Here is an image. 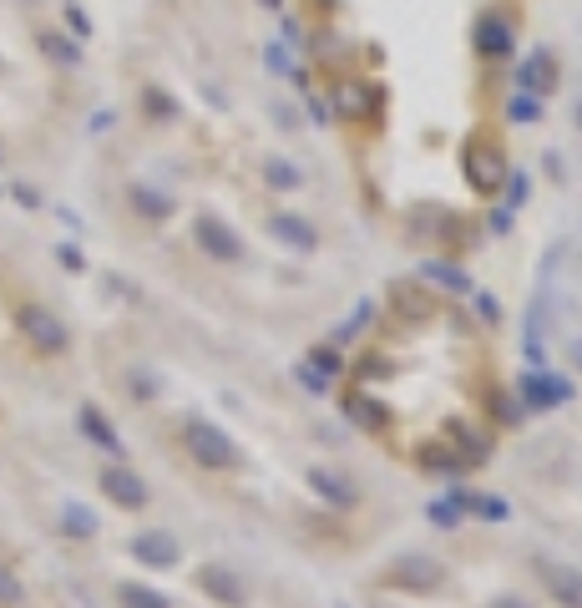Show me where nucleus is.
<instances>
[{"mask_svg":"<svg viewBox=\"0 0 582 608\" xmlns=\"http://www.w3.org/2000/svg\"><path fill=\"white\" fill-rule=\"evenodd\" d=\"M183 446H188L193 462L208 467V472H228V467L238 462V446L228 441V431H218V426H208V421H188V426H183Z\"/></svg>","mask_w":582,"mask_h":608,"instance_id":"nucleus-1","label":"nucleus"},{"mask_svg":"<svg viewBox=\"0 0 582 608\" xmlns=\"http://www.w3.org/2000/svg\"><path fill=\"white\" fill-rule=\"evenodd\" d=\"M441 578H446V568H441L436 558H426V553H400V558L385 568V583L400 588V593H436Z\"/></svg>","mask_w":582,"mask_h":608,"instance_id":"nucleus-2","label":"nucleus"},{"mask_svg":"<svg viewBox=\"0 0 582 608\" xmlns=\"http://www.w3.org/2000/svg\"><path fill=\"white\" fill-rule=\"evenodd\" d=\"M16 330L41 350V355H61L66 345H71V335H66V325L51 315V310H41V304H21L16 310Z\"/></svg>","mask_w":582,"mask_h":608,"instance_id":"nucleus-3","label":"nucleus"},{"mask_svg":"<svg viewBox=\"0 0 582 608\" xmlns=\"http://www.w3.org/2000/svg\"><path fill=\"white\" fill-rule=\"evenodd\" d=\"M517 396L532 411H552V406H567L572 401V380L567 375H552V370H527L517 380Z\"/></svg>","mask_w":582,"mask_h":608,"instance_id":"nucleus-4","label":"nucleus"},{"mask_svg":"<svg viewBox=\"0 0 582 608\" xmlns=\"http://www.w3.org/2000/svg\"><path fill=\"white\" fill-rule=\"evenodd\" d=\"M102 492L117 502V507H127V512H137V507H147V482L132 472V467H122V462H112V467H102Z\"/></svg>","mask_w":582,"mask_h":608,"instance_id":"nucleus-5","label":"nucleus"},{"mask_svg":"<svg viewBox=\"0 0 582 608\" xmlns=\"http://www.w3.org/2000/svg\"><path fill=\"white\" fill-rule=\"evenodd\" d=\"M537 573H542V583L552 588V598L562 603V608H582V568H572V563H537Z\"/></svg>","mask_w":582,"mask_h":608,"instance_id":"nucleus-6","label":"nucleus"},{"mask_svg":"<svg viewBox=\"0 0 582 608\" xmlns=\"http://www.w3.org/2000/svg\"><path fill=\"white\" fill-rule=\"evenodd\" d=\"M132 558L147 568H173L178 563V538L173 532H137L132 538Z\"/></svg>","mask_w":582,"mask_h":608,"instance_id":"nucleus-7","label":"nucleus"},{"mask_svg":"<svg viewBox=\"0 0 582 608\" xmlns=\"http://www.w3.org/2000/svg\"><path fill=\"white\" fill-rule=\"evenodd\" d=\"M304 482H309V492H319L324 502H335V507H350L355 502V482L340 477V472H329V467H309Z\"/></svg>","mask_w":582,"mask_h":608,"instance_id":"nucleus-8","label":"nucleus"},{"mask_svg":"<svg viewBox=\"0 0 582 608\" xmlns=\"http://www.w3.org/2000/svg\"><path fill=\"white\" fill-rule=\"evenodd\" d=\"M466 173H471V183H476L481 193H496V188H502V178H507L502 158H496L491 147H471V158H466Z\"/></svg>","mask_w":582,"mask_h":608,"instance_id":"nucleus-9","label":"nucleus"},{"mask_svg":"<svg viewBox=\"0 0 582 608\" xmlns=\"http://www.w3.org/2000/svg\"><path fill=\"white\" fill-rule=\"evenodd\" d=\"M198 588H203L213 603H228V608H238V603H243V583H238L228 568H218V563H208V568L198 573Z\"/></svg>","mask_w":582,"mask_h":608,"instance_id":"nucleus-10","label":"nucleus"},{"mask_svg":"<svg viewBox=\"0 0 582 608\" xmlns=\"http://www.w3.org/2000/svg\"><path fill=\"white\" fill-rule=\"evenodd\" d=\"M193 234H198V244H203V249H208L213 259H223V264L243 254V244H238V239L228 234V228H223L218 218H198V228H193Z\"/></svg>","mask_w":582,"mask_h":608,"instance_id":"nucleus-11","label":"nucleus"},{"mask_svg":"<svg viewBox=\"0 0 582 608\" xmlns=\"http://www.w3.org/2000/svg\"><path fill=\"white\" fill-rule=\"evenodd\" d=\"M345 416H350L360 431H385V426H390V411H385L380 401H370L365 391H350V396H345Z\"/></svg>","mask_w":582,"mask_h":608,"instance_id":"nucleus-12","label":"nucleus"},{"mask_svg":"<svg viewBox=\"0 0 582 608\" xmlns=\"http://www.w3.org/2000/svg\"><path fill=\"white\" fill-rule=\"evenodd\" d=\"M421 467L426 472H441V477H461L466 472V456L456 446H446V441H426L421 446Z\"/></svg>","mask_w":582,"mask_h":608,"instance_id":"nucleus-13","label":"nucleus"},{"mask_svg":"<svg viewBox=\"0 0 582 608\" xmlns=\"http://www.w3.org/2000/svg\"><path fill=\"white\" fill-rule=\"evenodd\" d=\"M81 431H87V436H92L97 446H107L112 456H122V436L112 431V421H107V416H102L97 406H81Z\"/></svg>","mask_w":582,"mask_h":608,"instance_id":"nucleus-14","label":"nucleus"},{"mask_svg":"<svg viewBox=\"0 0 582 608\" xmlns=\"http://www.w3.org/2000/svg\"><path fill=\"white\" fill-rule=\"evenodd\" d=\"M61 532L66 538H97V512L81 507V502H66L61 507Z\"/></svg>","mask_w":582,"mask_h":608,"instance_id":"nucleus-15","label":"nucleus"},{"mask_svg":"<svg viewBox=\"0 0 582 608\" xmlns=\"http://www.w3.org/2000/svg\"><path fill=\"white\" fill-rule=\"evenodd\" d=\"M446 431H451V441H456V451L466 456V462H486V456H491V441H486V436H471V426L451 421Z\"/></svg>","mask_w":582,"mask_h":608,"instance_id":"nucleus-16","label":"nucleus"},{"mask_svg":"<svg viewBox=\"0 0 582 608\" xmlns=\"http://www.w3.org/2000/svg\"><path fill=\"white\" fill-rule=\"evenodd\" d=\"M117 598H122V608H173L168 593H157V588H147V583H122Z\"/></svg>","mask_w":582,"mask_h":608,"instance_id":"nucleus-17","label":"nucleus"},{"mask_svg":"<svg viewBox=\"0 0 582 608\" xmlns=\"http://www.w3.org/2000/svg\"><path fill=\"white\" fill-rule=\"evenodd\" d=\"M269 228H274L284 244H294V249H314V228H309L304 218H289V213H284V218H274Z\"/></svg>","mask_w":582,"mask_h":608,"instance_id":"nucleus-18","label":"nucleus"},{"mask_svg":"<svg viewBox=\"0 0 582 608\" xmlns=\"http://www.w3.org/2000/svg\"><path fill=\"white\" fill-rule=\"evenodd\" d=\"M132 203H137V213H147V218H168L173 213V198H162V193H152V188H132Z\"/></svg>","mask_w":582,"mask_h":608,"instance_id":"nucleus-19","label":"nucleus"},{"mask_svg":"<svg viewBox=\"0 0 582 608\" xmlns=\"http://www.w3.org/2000/svg\"><path fill=\"white\" fill-rule=\"evenodd\" d=\"M426 279H436V284H446L456 294H471V279L461 269H451V264H426Z\"/></svg>","mask_w":582,"mask_h":608,"instance_id":"nucleus-20","label":"nucleus"},{"mask_svg":"<svg viewBox=\"0 0 582 608\" xmlns=\"http://www.w3.org/2000/svg\"><path fill=\"white\" fill-rule=\"evenodd\" d=\"M426 517H431L436 527H456V522H461V502H456V497H441V502L426 507Z\"/></svg>","mask_w":582,"mask_h":608,"instance_id":"nucleus-21","label":"nucleus"},{"mask_svg":"<svg viewBox=\"0 0 582 608\" xmlns=\"http://www.w3.org/2000/svg\"><path fill=\"white\" fill-rule=\"evenodd\" d=\"M294 380H299V386H304L309 396H324V391H329V380H324V370H314L309 360H304V365H294Z\"/></svg>","mask_w":582,"mask_h":608,"instance_id":"nucleus-22","label":"nucleus"},{"mask_svg":"<svg viewBox=\"0 0 582 608\" xmlns=\"http://www.w3.org/2000/svg\"><path fill=\"white\" fill-rule=\"evenodd\" d=\"M264 173H269V183H274V188H299V173H294L284 158H269V168H264Z\"/></svg>","mask_w":582,"mask_h":608,"instance_id":"nucleus-23","label":"nucleus"},{"mask_svg":"<svg viewBox=\"0 0 582 608\" xmlns=\"http://www.w3.org/2000/svg\"><path fill=\"white\" fill-rule=\"evenodd\" d=\"M0 603H21V578L0 563Z\"/></svg>","mask_w":582,"mask_h":608,"instance_id":"nucleus-24","label":"nucleus"},{"mask_svg":"<svg viewBox=\"0 0 582 608\" xmlns=\"http://www.w3.org/2000/svg\"><path fill=\"white\" fill-rule=\"evenodd\" d=\"M314 370H324V375H329V370H340V355H335V345H319V350H314Z\"/></svg>","mask_w":582,"mask_h":608,"instance_id":"nucleus-25","label":"nucleus"},{"mask_svg":"<svg viewBox=\"0 0 582 608\" xmlns=\"http://www.w3.org/2000/svg\"><path fill=\"white\" fill-rule=\"evenodd\" d=\"M496 411H502V421H517V416H522V406H517V401H496Z\"/></svg>","mask_w":582,"mask_h":608,"instance_id":"nucleus-26","label":"nucleus"},{"mask_svg":"<svg viewBox=\"0 0 582 608\" xmlns=\"http://www.w3.org/2000/svg\"><path fill=\"white\" fill-rule=\"evenodd\" d=\"M476 304H481V315H486V320H496V315H502V310H496V299H491V294H481Z\"/></svg>","mask_w":582,"mask_h":608,"instance_id":"nucleus-27","label":"nucleus"},{"mask_svg":"<svg viewBox=\"0 0 582 608\" xmlns=\"http://www.w3.org/2000/svg\"><path fill=\"white\" fill-rule=\"evenodd\" d=\"M491 608H527V603H522V598H496Z\"/></svg>","mask_w":582,"mask_h":608,"instance_id":"nucleus-28","label":"nucleus"},{"mask_svg":"<svg viewBox=\"0 0 582 608\" xmlns=\"http://www.w3.org/2000/svg\"><path fill=\"white\" fill-rule=\"evenodd\" d=\"M572 365H577V370H582V340H577V345H572Z\"/></svg>","mask_w":582,"mask_h":608,"instance_id":"nucleus-29","label":"nucleus"},{"mask_svg":"<svg viewBox=\"0 0 582 608\" xmlns=\"http://www.w3.org/2000/svg\"><path fill=\"white\" fill-rule=\"evenodd\" d=\"M577 122H582V107H577Z\"/></svg>","mask_w":582,"mask_h":608,"instance_id":"nucleus-30","label":"nucleus"}]
</instances>
